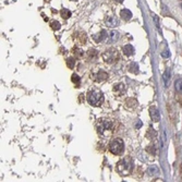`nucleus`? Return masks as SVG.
<instances>
[{
  "label": "nucleus",
  "mask_w": 182,
  "mask_h": 182,
  "mask_svg": "<svg viewBox=\"0 0 182 182\" xmlns=\"http://www.w3.org/2000/svg\"><path fill=\"white\" fill-rule=\"evenodd\" d=\"M93 79L95 81H97V82H102V81H105L108 79V73H106L105 71L99 70L96 74L93 75Z\"/></svg>",
  "instance_id": "7"
},
{
  "label": "nucleus",
  "mask_w": 182,
  "mask_h": 182,
  "mask_svg": "<svg viewBox=\"0 0 182 182\" xmlns=\"http://www.w3.org/2000/svg\"><path fill=\"white\" fill-rule=\"evenodd\" d=\"M96 129H97V132L102 136H106V135L110 134L113 131V129H115V122L111 119L102 118V119L98 120Z\"/></svg>",
  "instance_id": "1"
},
{
  "label": "nucleus",
  "mask_w": 182,
  "mask_h": 182,
  "mask_svg": "<svg viewBox=\"0 0 182 182\" xmlns=\"http://www.w3.org/2000/svg\"><path fill=\"white\" fill-rule=\"evenodd\" d=\"M150 118H152V120L154 121V122H158V121H159V119H160L159 111H158L155 107L150 108Z\"/></svg>",
  "instance_id": "9"
},
{
  "label": "nucleus",
  "mask_w": 182,
  "mask_h": 182,
  "mask_svg": "<svg viewBox=\"0 0 182 182\" xmlns=\"http://www.w3.org/2000/svg\"><path fill=\"white\" fill-rule=\"evenodd\" d=\"M60 14H61V17H62L63 20H68V19L71 17V11L68 10V9H65V8H63V9H61V11H60Z\"/></svg>",
  "instance_id": "13"
},
{
  "label": "nucleus",
  "mask_w": 182,
  "mask_h": 182,
  "mask_svg": "<svg viewBox=\"0 0 182 182\" xmlns=\"http://www.w3.org/2000/svg\"><path fill=\"white\" fill-rule=\"evenodd\" d=\"M106 25L109 28H115L118 25V19L116 17H108L106 20Z\"/></svg>",
  "instance_id": "11"
},
{
  "label": "nucleus",
  "mask_w": 182,
  "mask_h": 182,
  "mask_svg": "<svg viewBox=\"0 0 182 182\" xmlns=\"http://www.w3.org/2000/svg\"><path fill=\"white\" fill-rule=\"evenodd\" d=\"M125 85L123 84V83H118V84H116L115 86H113V93H115L116 95H118V96H120V95H123L125 93Z\"/></svg>",
  "instance_id": "8"
},
{
  "label": "nucleus",
  "mask_w": 182,
  "mask_h": 182,
  "mask_svg": "<svg viewBox=\"0 0 182 182\" xmlns=\"http://www.w3.org/2000/svg\"><path fill=\"white\" fill-rule=\"evenodd\" d=\"M162 56L164 58H168L170 56V53H169V51H165V53H162Z\"/></svg>",
  "instance_id": "26"
},
{
  "label": "nucleus",
  "mask_w": 182,
  "mask_h": 182,
  "mask_svg": "<svg viewBox=\"0 0 182 182\" xmlns=\"http://www.w3.org/2000/svg\"><path fill=\"white\" fill-rule=\"evenodd\" d=\"M87 55L90 58H96L97 57V51H96L95 49H90L87 51Z\"/></svg>",
  "instance_id": "23"
},
{
  "label": "nucleus",
  "mask_w": 182,
  "mask_h": 182,
  "mask_svg": "<svg viewBox=\"0 0 182 182\" xmlns=\"http://www.w3.org/2000/svg\"><path fill=\"white\" fill-rule=\"evenodd\" d=\"M120 15H121V19L124 21H129L130 19L132 18V12L130 10H128V9H123L122 11H121V13H120Z\"/></svg>",
  "instance_id": "12"
},
{
  "label": "nucleus",
  "mask_w": 182,
  "mask_h": 182,
  "mask_svg": "<svg viewBox=\"0 0 182 182\" xmlns=\"http://www.w3.org/2000/svg\"><path fill=\"white\" fill-rule=\"evenodd\" d=\"M74 65H75V58H72V57L68 58V59H67V65H68V68L73 69V68H74Z\"/></svg>",
  "instance_id": "18"
},
{
  "label": "nucleus",
  "mask_w": 182,
  "mask_h": 182,
  "mask_svg": "<svg viewBox=\"0 0 182 182\" xmlns=\"http://www.w3.org/2000/svg\"><path fill=\"white\" fill-rule=\"evenodd\" d=\"M93 38L96 43H102V40H107L109 38V34H107L106 31H102V32L98 33L97 35L93 36Z\"/></svg>",
  "instance_id": "6"
},
{
  "label": "nucleus",
  "mask_w": 182,
  "mask_h": 182,
  "mask_svg": "<svg viewBox=\"0 0 182 182\" xmlns=\"http://www.w3.org/2000/svg\"><path fill=\"white\" fill-rule=\"evenodd\" d=\"M102 59L107 63H115L119 60V53L116 49H109L102 54Z\"/></svg>",
  "instance_id": "5"
},
{
  "label": "nucleus",
  "mask_w": 182,
  "mask_h": 182,
  "mask_svg": "<svg viewBox=\"0 0 182 182\" xmlns=\"http://www.w3.org/2000/svg\"><path fill=\"white\" fill-rule=\"evenodd\" d=\"M87 102L88 104H91L92 106H99L102 105V100H104V95H102V92L99 91H92V92H88L87 93Z\"/></svg>",
  "instance_id": "3"
},
{
  "label": "nucleus",
  "mask_w": 182,
  "mask_h": 182,
  "mask_svg": "<svg viewBox=\"0 0 182 182\" xmlns=\"http://www.w3.org/2000/svg\"><path fill=\"white\" fill-rule=\"evenodd\" d=\"M152 18H153V20H154L156 26H157V28H159V20H158V18L156 17V14H155V13H152Z\"/></svg>",
  "instance_id": "25"
},
{
  "label": "nucleus",
  "mask_w": 182,
  "mask_h": 182,
  "mask_svg": "<svg viewBox=\"0 0 182 182\" xmlns=\"http://www.w3.org/2000/svg\"><path fill=\"white\" fill-rule=\"evenodd\" d=\"M170 73H169V70H166V72L164 73V80H165V83H168V81H169L170 79Z\"/></svg>",
  "instance_id": "24"
},
{
  "label": "nucleus",
  "mask_w": 182,
  "mask_h": 182,
  "mask_svg": "<svg viewBox=\"0 0 182 182\" xmlns=\"http://www.w3.org/2000/svg\"><path fill=\"white\" fill-rule=\"evenodd\" d=\"M72 51H73V55H74V57H76V58H80V57H82V56H83V50L80 49V48L74 47Z\"/></svg>",
  "instance_id": "17"
},
{
  "label": "nucleus",
  "mask_w": 182,
  "mask_h": 182,
  "mask_svg": "<svg viewBox=\"0 0 182 182\" xmlns=\"http://www.w3.org/2000/svg\"><path fill=\"white\" fill-rule=\"evenodd\" d=\"M130 72L131 73H134V74H136V73H139V67H137L136 63H131L130 65Z\"/></svg>",
  "instance_id": "19"
},
{
  "label": "nucleus",
  "mask_w": 182,
  "mask_h": 182,
  "mask_svg": "<svg viewBox=\"0 0 182 182\" xmlns=\"http://www.w3.org/2000/svg\"><path fill=\"white\" fill-rule=\"evenodd\" d=\"M181 8H182V3H181Z\"/></svg>",
  "instance_id": "29"
},
{
  "label": "nucleus",
  "mask_w": 182,
  "mask_h": 182,
  "mask_svg": "<svg viewBox=\"0 0 182 182\" xmlns=\"http://www.w3.org/2000/svg\"><path fill=\"white\" fill-rule=\"evenodd\" d=\"M122 51L127 57H130V56L134 55L135 50H134V47H133L132 45H125L122 47Z\"/></svg>",
  "instance_id": "10"
},
{
  "label": "nucleus",
  "mask_w": 182,
  "mask_h": 182,
  "mask_svg": "<svg viewBox=\"0 0 182 182\" xmlns=\"http://www.w3.org/2000/svg\"><path fill=\"white\" fill-rule=\"evenodd\" d=\"M71 80H72V82L74 83V84H76V86H79V84L81 83V79H80V76L77 74H72V76H71Z\"/></svg>",
  "instance_id": "21"
},
{
  "label": "nucleus",
  "mask_w": 182,
  "mask_h": 182,
  "mask_svg": "<svg viewBox=\"0 0 182 182\" xmlns=\"http://www.w3.org/2000/svg\"><path fill=\"white\" fill-rule=\"evenodd\" d=\"M118 38H119V33H118L117 31H111V32H109V38H108L109 42H116Z\"/></svg>",
  "instance_id": "14"
},
{
  "label": "nucleus",
  "mask_w": 182,
  "mask_h": 182,
  "mask_svg": "<svg viewBox=\"0 0 182 182\" xmlns=\"http://www.w3.org/2000/svg\"><path fill=\"white\" fill-rule=\"evenodd\" d=\"M127 106L130 108V109H133V108H135L137 106L136 99H134V98H129V99L127 100Z\"/></svg>",
  "instance_id": "15"
},
{
  "label": "nucleus",
  "mask_w": 182,
  "mask_h": 182,
  "mask_svg": "<svg viewBox=\"0 0 182 182\" xmlns=\"http://www.w3.org/2000/svg\"><path fill=\"white\" fill-rule=\"evenodd\" d=\"M50 26H51V28H53L54 31H58L61 28V24H60L58 21H53V22L50 23Z\"/></svg>",
  "instance_id": "20"
},
{
  "label": "nucleus",
  "mask_w": 182,
  "mask_h": 182,
  "mask_svg": "<svg viewBox=\"0 0 182 182\" xmlns=\"http://www.w3.org/2000/svg\"><path fill=\"white\" fill-rule=\"evenodd\" d=\"M109 150L115 155H121L124 150V143L122 139L116 137L109 143Z\"/></svg>",
  "instance_id": "4"
},
{
  "label": "nucleus",
  "mask_w": 182,
  "mask_h": 182,
  "mask_svg": "<svg viewBox=\"0 0 182 182\" xmlns=\"http://www.w3.org/2000/svg\"><path fill=\"white\" fill-rule=\"evenodd\" d=\"M158 168L156 167V166H152L150 168H148V173H150V176H154V175H157L158 173Z\"/></svg>",
  "instance_id": "22"
},
{
  "label": "nucleus",
  "mask_w": 182,
  "mask_h": 182,
  "mask_svg": "<svg viewBox=\"0 0 182 182\" xmlns=\"http://www.w3.org/2000/svg\"><path fill=\"white\" fill-rule=\"evenodd\" d=\"M175 87L178 93H182V79H178L175 82Z\"/></svg>",
  "instance_id": "16"
},
{
  "label": "nucleus",
  "mask_w": 182,
  "mask_h": 182,
  "mask_svg": "<svg viewBox=\"0 0 182 182\" xmlns=\"http://www.w3.org/2000/svg\"><path fill=\"white\" fill-rule=\"evenodd\" d=\"M117 170L121 176H128L133 170V162L130 157L120 159L117 164Z\"/></svg>",
  "instance_id": "2"
},
{
  "label": "nucleus",
  "mask_w": 182,
  "mask_h": 182,
  "mask_svg": "<svg viewBox=\"0 0 182 182\" xmlns=\"http://www.w3.org/2000/svg\"><path fill=\"white\" fill-rule=\"evenodd\" d=\"M116 1H117V2H119V3H121V2H123L124 0H116Z\"/></svg>",
  "instance_id": "27"
},
{
  "label": "nucleus",
  "mask_w": 182,
  "mask_h": 182,
  "mask_svg": "<svg viewBox=\"0 0 182 182\" xmlns=\"http://www.w3.org/2000/svg\"><path fill=\"white\" fill-rule=\"evenodd\" d=\"M71 1H77V0H71Z\"/></svg>",
  "instance_id": "28"
},
{
  "label": "nucleus",
  "mask_w": 182,
  "mask_h": 182,
  "mask_svg": "<svg viewBox=\"0 0 182 182\" xmlns=\"http://www.w3.org/2000/svg\"><path fill=\"white\" fill-rule=\"evenodd\" d=\"M47 1H49V0H47Z\"/></svg>",
  "instance_id": "30"
}]
</instances>
